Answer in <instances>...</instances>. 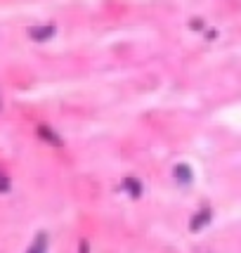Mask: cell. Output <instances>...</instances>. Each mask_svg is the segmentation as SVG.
Returning <instances> with one entry per match:
<instances>
[{
	"label": "cell",
	"mask_w": 241,
	"mask_h": 253,
	"mask_svg": "<svg viewBox=\"0 0 241 253\" xmlns=\"http://www.w3.org/2000/svg\"><path fill=\"white\" fill-rule=\"evenodd\" d=\"M125 189L130 192L132 197H140V194H142V187H140V180H135V177H128V180H125Z\"/></svg>",
	"instance_id": "cell-5"
},
{
	"label": "cell",
	"mask_w": 241,
	"mask_h": 253,
	"mask_svg": "<svg viewBox=\"0 0 241 253\" xmlns=\"http://www.w3.org/2000/svg\"><path fill=\"white\" fill-rule=\"evenodd\" d=\"M55 33V26H38V29H33L31 31V38L36 41H45V38H50Z\"/></svg>",
	"instance_id": "cell-4"
},
{
	"label": "cell",
	"mask_w": 241,
	"mask_h": 253,
	"mask_svg": "<svg viewBox=\"0 0 241 253\" xmlns=\"http://www.w3.org/2000/svg\"><path fill=\"white\" fill-rule=\"evenodd\" d=\"M26 253H47V234L40 232V234L36 237V242L31 244V249H29Z\"/></svg>",
	"instance_id": "cell-2"
},
{
	"label": "cell",
	"mask_w": 241,
	"mask_h": 253,
	"mask_svg": "<svg viewBox=\"0 0 241 253\" xmlns=\"http://www.w3.org/2000/svg\"><path fill=\"white\" fill-rule=\"evenodd\" d=\"M80 253H88V244H85V242L80 244Z\"/></svg>",
	"instance_id": "cell-6"
},
{
	"label": "cell",
	"mask_w": 241,
	"mask_h": 253,
	"mask_svg": "<svg viewBox=\"0 0 241 253\" xmlns=\"http://www.w3.org/2000/svg\"><path fill=\"white\" fill-rule=\"evenodd\" d=\"M208 220H210V211H208V209H203V211H199L197 215H194V220L189 222V227H192V232H199Z\"/></svg>",
	"instance_id": "cell-1"
},
{
	"label": "cell",
	"mask_w": 241,
	"mask_h": 253,
	"mask_svg": "<svg viewBox=\"0 0 241 253\" xmlns=\"http://www.w3.org/2000/svg\"><path fill=\"white\" fill-rule=\"evenodd\" d=\"M175 177L180 180V182H192V168L187 164H180V166H175Z\"/></svg>",
	"instance_id": "cell-3"
}]
</instances>
